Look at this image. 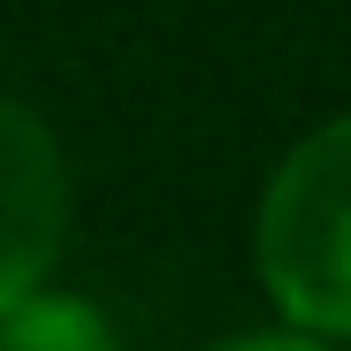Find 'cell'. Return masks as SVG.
Returning a JSON list of instances; mask_svg holds the SVG:
<instances>
[{
    "label": "cell",
    "mask_w": 351,
    "mask_h": 351,
    "mask_svg": "<svg viewBox=\"0 0 351 351\" xmlns=\"http://www.w3.org/2000/svg\"><path fill=\"white\" fill-rule=\"evenodd\" d=\"M0 351H123V336L69 290H31L23 306L0 313Z\"/></svg>",
    "instance_id": "cell-3"
},
{
    "label": "cell",
    "mask_w": 351,
    "mask_h": 351,
    "mask_svg": "<svg viewBox=\"0 0 351 351\" xmlns=\"http://www.w3.org/2000/svg\"><path fill=\"white\" fill-rule=\"evenodd\" d=\"M260 282L298 336H351V114L306 130L260 199Z\"/></svg>",
    "instance_id": "cell-1"
},
{
    "label": "cell",
    "mask_w": 351,
    "mask_h": 351,
    "mask_svg": "<svg viewBox=\"0 0 351 351\" xmlns=\"http://www.w3.org/2000/svg\"><path fill=\"white\" fill-rule=\"evenodd\" d=\"M69 229V168L53 130L0 92V313L46 290V267Z\"/></svg>",
    "instance_id": "cell-2"
},
{
    "label": "cell",
    "mask_w": 351,
    "mask_h": 351,
    "mask_svg": "<svg viewBox=\"0 0 351 351\" xmlns=\"http://www.w3.org/2000/svg\"><path fill=\"white\" fill-rule=\"evenodd\" d=\"M214 351H328L321 336H298V328H260V336H229Z\"/></svg>",
    "instance_id": "cell-4"
}]
</instances>
